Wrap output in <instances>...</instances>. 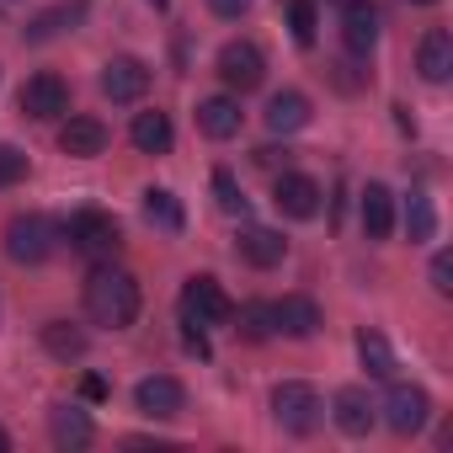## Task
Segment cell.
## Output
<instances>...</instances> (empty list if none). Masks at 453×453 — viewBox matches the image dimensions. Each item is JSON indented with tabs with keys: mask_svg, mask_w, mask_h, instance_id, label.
I'll return each instance as SVG.
<instances>
[{
	"mask_svg": "<svg viewBox=\"0 0 453 453\" xmlns=\"http://www.w3.org/2000/svg\"><path fill=\"white\" fill-rule=\"evenodd\" d=\"M86 310H91L96 326H112V331L134 326V320H139V283H134V273L102 262V267L86 278Z\"/></svg>",
	"mask_w": 453,
	"mask_h": 453,
	"instance_id": "cell-1",
	"label": "cell"
},
{
	"mask_svg": "<svg viewBox=\"0 0 453 453\" xmlns=\"http://www.w3.org/2000/svg\"><path fill=\"white\" fill-rule=\"evenodd\" d=\"M70 246L86 251V257H96V262H112L118 246H123V230H118V219H112V213H102V208H81V213L70 219Z\"/></svg>",
	"mask_w": 453,
	"mask_h": 453,
	"instance_id": "cell-2",
	"label": "cell"
},
{
	"mask_svg": "<svg viewBox=\"0 0 453 453\" xmlns=\"http://www.w3.org/2000/svg\"><path fill=\"white\" fill-rule=\"evenodd\" d=\"M273 416H278V426H283V432L310 437V432L320 426L326 405H320V395H315L310 384H278V389H273Z\"/></svg>",
	"mask_w": 453,
	"mask_h": 453,
	"instance_id": "cell-3",
	"label": "cell"
},
{
	"mask_svg": "<svg viewBox=\"0 0 453 453\" xmlns=\"http://www.w3.org/2000/svg\"><path fill=\"white\" fill-rule=\"evenodd\" d=\"M230 315H235V304L224 299V288L213 278H187V288H181V326L208 331V326H224Z\"/></svg>",
	"mask_w": 453,
	"mask_h": 453,
	"instance_id": "cell-4",
	"label": "cell"
},
{
	"mask_svg": "<svg viewBox=\"0 0 453 453\" xmlns=\"http://www.w3.org/2000/svg\"><path fill=\"white\" fill-rule=\"evenodd\" d=\"M6 251H12V262H22V267L49 262V251H54V224H49L43 213H17V219L6 224Z\"/></svg>",
	"mask_w": 453,
	"mask_h": 453,
	"instance_id": "cell-5",
	"label": "cell"
},
{
	"mask_svg": "<svg viewBox=\"0 0 453 453\" xmlns=\"http://www.w3.org/2000/svg\"><path fill=\"white\" fill-rule=\"evenodd\" d=\"M219 81L230 86V91H257L262 81H267V59H262V49L257 43H224L219 49Z\"/></svg>",
	"mask_w": 453,
	"mask_h": 453,
	"instance_id": "cell-6",
	"label": "cell"
},
{
	"mask_svg": "<svg viewBox=\"0 0 453 453\" xmlns=\"http://www.w3.org/2000/svg\"><path fill=\"white\" fill-rule=\"evenodd\" d=\"M17 102H22V112H27V118H38V123L70 118V86H65L59 75H49V70H43V75H33V81L22 86V96H17Z\"/></svg>",
	"mask_w": 453,
	"mask_h": 453,
	"instance_id": "cell-7",
	"label": "cell"
},
{
	"mask_svg": "<svg viewBox=\"0 0 453 453\" xmlns=\"http://www.w3.org/2000/svg\"><path fill=\"white\" fill-rule=\"evenodd\" d=\"M273 203H278V213H288V219H315V213H320V181L304 176V171H283V176L273 181Z\"/></svg>",
	"mask_w": 453,
	"mask_h": 453,
	"instance_id": "cell-8",
	"label": "cell"
},
{
	"mask_svg": "<svg viewBox=\"0 0 453 453\" xmlns=\"http://www.w3.org/2000/svg\"><path fill=\"white\" fill-rule=\"evenodd\" d=\"M134 405H139L144 416H155V421H171V416H181L187 389H181V379H171V373H150V379H139Z\"/></svg>",
	"mask_w": 453,
	"mask_h": 453,
	"instance_id": "cell-9",
	"label": "cell"
},
{
	"mask_svg": "<svg viewBox=\"0 0 453 453\" xmlns=\"http://www.w3.org/2000/svg\"><path fill=\"white\" fill-rule=\"evenodd\" d=\"M426 416H432L426 389H416V384H395V389H389V400H384V421H389V432L411 437V432L426 426Z\"/></svg>",
	"mask_w": 453,
	"mask_h": 453,
	"instance_id": "cell-10",
	"label": "cell"
},
{
	"mask_svg": "<svg viewBox=\"0 0 453 453\" xmlns=\"http://www.w3.org/2000/svg\"><path fill=\"white\" fill-rule=\"evenodd\" d=\"M150 91V70L139 59H107L102 70V96L107 102H139Z\"/></svg>",
	"mask_w": 453,
	"mask_h": 453,
	"instance_id": "cell-11",
	"label": "cell"
},
{
	"mask_svg": "<svg viewBox=\"0 0 453 453\" xmlns=\"http://www.w3.org/2000/svg\"><path fill=\"white\" fill-rule=\"evenodd\" d=\"M273 326H278V336L310 342V336L320 331V310H315V299H304V294H288V299H278V304H273Z\"/></svg>",
	"mask_w": 453,
	"mask_h": 453,
	"instance_id": "cell-12",
	"label": "cell"
},
{
	"mask_svg": "<svg viewBox=\"0 0 453 453\" xmlns=\"http://www.w3.org/2000/svg\"><path fill=\"white\" fill-rule=\"evenodd\" d=\"M59 150L75 155V160L102 155V150H107V123H102V118H70V123L59 128Z\"/></svg>",
	"mask_w": 453,
	"mask_h": 453,
	"instance_id": "cell-13",
	"label": "cell"
},
{
	"mask_svg": "<svg viewBox=\"0 0 453 453\" xmlns=\"http://www.w3.org/2000/svg\"><path fill=\"white\" fill-rule=\"evenodd\" d=\"M342 43L352 54H373V43H379V12L368 6V0H352V6L342 12Z\"/></svg>",
	"mask_w": 453,
	"mask_h": 453,
	"instance_id": "cell-14",
	"label": "cell"
},
{
	"mask_svg": "<svg viewBox=\"0 0 453 453\" xmlns=\"http://www.w3.org/2000/svg\"><path fill=\"white\" fill-rule=\"evenodd\" d=\"M197 128L208 134V139H235L241 134V102L235 96H208V102H197Z\"/></svg>",
	"mask_w": 453,
	"mask_h": 453,
	"instance_id": "cell-15",
	"label": "cell"
},
{
	"mask_svg": "<svg viewBox=\"0 0 453 453\" xmlns=\"http://www.w3.org/2000/svg\"><path fill=\"white\" fill-rule=\"evenodd\" d=\"M235 251L251 262V267H278L283 257H288V241L278 235V230H262V224H251V230H241V241H235Z\"/></svg>",
	"mask_w": 453,
	"mask_h": 453,
	"instance_id": "cell-16",
	"label": "cell"
},
{
	"mask_svg": "<svg viewBox=\"0 0 453 453\" xmlns=\"http://www.w3.org/2000/svg\"><path fill=\"white\" fill-rule=\"evenodd\" d=\"M363 230H368V241H384L395 230V192L384 181L363 187Z\"/></svg>",
	"mask_w": 453,
	"mask_h": 453,
	"instance_id": "cell-17",
	"label": "cell"
},
{
	"mask_svg": "<svg viewBox=\"0 0 453 453\" xmlns=\"http://www.w3.org/2000/svg\"><path fill=\"white\" fill-rule=\"evenodd\" d=\"M304 123H310V96L304 91H278L267 102V128L273 134H299Z\"/></svg>",
	"mask_w": 453,
	"mask_h": 453,
	"instance_id": "cell-18",
	"label": "cell"
},
{
	"mask_svg": "<svg viewBox=\"0 0 453 453\" xmlns=\"http://www.w3.org/2000/svg\"><path fill=\"white\" fill-rule=\"evenodd\" d=\"M128 139H134L139 155H165L176 134H171V118H165V112H139L134 128H128Z\"/></svg>",
	"mask_w": 453,
	"mask_h": 453,
	"instance_id": "cell-19",
	"label": "cell"
},
{
	"mask_svg": "<svg viewBox=\"0 0 453 453\" xmlns=\"http://www.w3.org/2000/svg\"><path fill=\"white\" fill-rule=\"evenodd\" d=\"M421 75H426L432 86H442V81L453 75V38H448L442 27H432V33L421 38Z\"/></svg>",
	"mask_w": 453,
	"mask_h": 453,
	"instance_id": "cell-20",
	"label": "cell"
},
{
	"mask_svg": "<svg viewBox=\"0 0 453 453\" xmlns=\"http://www.w3.org/2000/svg\"><path fill=\"white\" fill-rule=\"evenodd\" d=\"M49 426H54V442H59V448H86V442L96 437L91 416H86V411H75V405H54Z\"/></svg>",
	"mask_w": 453,
	"mask_h": 453,
	"instance_id": "cell-21",
	"label": "cell"
},
{
	"mask_svg": "<svg viewBox=\"0 0 453 453\" xmlns=\"http://www.w3.org/2000/svg\"><path fill=\"white\" fill-rule=\"evenodd\" d=\"M81 17H86V0H59L54 12H43V17L27 27V43H49V38H59V33H70Z\"/></svg>",
	"mask_w": 453,
	"mask_h": 453,
	"instance_id": "cell-22",
	"label": "cell"
},
{
	"mask_svg": "<svg viewBox=\"0 0 453 453\" xmlns=\"http://www.w3.org/2000/svg\"><path fill=\"white\" fill-rule=\"evenodd\" d=\"M336 426H342L347 437H363V432L373 426V405H368L363 389H342V395H336Z\"/></svg>",
	"mask_w": 453,
	"mask_h": 453,
	"instance_id": "cell-23",
	"label": "cell"
},
{
	"mask_svg": "<svg viewBox=\"0 0 453 453\" xmlns=\"http://www.w3.org/2000/svg\"><path fill=\"white\" fill-rule=\"evenodd\" d=\"M43 347L54 352V357H86V331L81 326H70V320H49L43 326Z\"/></svg>",
	"mask_w": 453,
	"mask_h": 453,
	"instance_id": "cell-24",
	"label": "cell"
},
{
	"mask_svg": "<svg viewBox=\"0 0 453 453\" xmlns=\"http://www.w3.org/2000/svg\"><path fill=\"white\" fill-rule=\"evenodd\" d=\"M230 320H241L235 331H241L246 342H273V336H278V326H273V304H262V299L241 304V315H230Z\"/></svg>",
	"mask_w": 453,
	"mask_h": 453,
	"instance_id": "cell-25",
	"label": "cell"
},
{
	"mask_svg": "<svg viewBox=\"0 0 453 453\" xmlns=\"http://www.w3.org/2000/svg\"><path fill=\"white\" fill-rule=\"evenodd\" d=\"M357 357H363V368H368L373 379H395V352H389V342H384L379 331H363V336H357Z\"/></svg>",
	"mask_w": 453,
	"mask_h": 453,
	"instance_id": "cell-26",
	"label": "cell"
},
{
	"mask_svg": "<svg viewBox=\"0 0 453 453\" xmlns=\"http://www.w3.org/2000/svg\"><path fill=\"white\" fill-rule=\"evenodd\" d=\"M144 219L160 224V230H181V203H176L165 187H150V192H144Z\"/></svg>",
	"mask_w": 453,
	"mask_h": 453,
	"instance_id": "cell-27",
	"label": "cell"
},
{
	"mask_svg": "<svg viewBox=\"0 0 453 453\" xmlns=\"http://www.w3.org/2000/svg\"><path fill=\"white\" fill-rule=\"evenodd\" d=\"M405 230H411V241H432L437 213H432V197L426 192H411V203H405Z\"/></svg>",
	"mask_w": 453,
	"mask_h": 453,
	"instance_id": "cell-28",
	"label": "cell"
},
{
	"mask_svg": "<svg viewBox=\"0 0 453 453\" xmlns=\"http://www.w3.org/2000/svg\"><path fill=\"white\" fill-rule=\"evenodd\" d=\"M288 27H294V43H299V49H310V43H315V27H320L315 0H288Z\"/></svg>",
	"mask_w": 453,
	"mask_h": 453,
	"instance_id": "cell-29",
	"label": "cell"
},
{
	"mask_svg": "<svg viewBox=\"0 0 453 453\" xmlns=\"http://www.w3.org/2000/svg\"><path fill=\"white\" fill-rule=\"evenodd\" d=\"M213 197H219L224 213H246V197H241V187H235L230 171H213Z\"/></svg>",
	"mask_w": 453,
	"mask_h": 453,
	"instance_id": "cell-30",
	"label": "cell"
},
{
	"mask_svg": "<svg viewBox=\"0 0 453 453\" xmlns=\"http://www.w3.org/2000/svg\"><path fill=\"white\" fill-rule=\"evenodd\" d=\"M27 176V155L17 144H0V187H17Z\"/></svg>",
	"mask_w": 453,
	"mask_h": 453,
	"instance_id": "cell-31",
	"label": "cell"
},
{
	"mask_svg": "<svg viewBox=\"0 0 453 453\" xmlns=\"http://www.w3.org/2000/svg\"><path fill=\"white\" fill-rule=\"evenodd\" d=\"M432 288H437L442 299L453 294V257H448V251H437V257H432Z\"/></svg>",
	"mask_w": 453,
	"mask_h": 453,
	"instance_id": "cell-32",
	"label": "cell"
},
{
	"mask_svg": "<svg viewBox=\"0 0 453 453\" xmlns=\"http://www.w3.org/2000/svg\"><path fill=\"white\" fill-rule=\"evenodd\" d=\"M208 12H213V17H246L251 0H208Z\"/></svg>",
	"mask_w": 453,
	"mask_h": 453,
	"instance_id": "cell-33",
	"label": "cell"
},
{
	"mask_svg": "<svg viewBox=\"0 0 453 453\" xmlns=\"http://www.w3.org/2000/svg\"><path fill=\"white\" fill-rule=\"evenodd\" d=\"M81 395H86V400H107V379L86 373V379H81Z\"/></svg>",
	"mask_w": 453,
	"mask_h": 453,
	"instance_id": "cell-34",
	"label": "cell"
},
{
	"mask_svg": "<svg viewBox=\"0 0 453 453\" xmlns=\"http://www.w3.org/2000/svg\"><path fill=\"white\" fill-rule=\"evenodd\" d=\"M6 448H12V437H6V426H0V453H6Z\"/></svg>",
	"mask_w": 453,
	"mask_h": 453,
	"instance_id": "cell-35",
	"label": "cell"
},
{
	"mask_svg": "<svg viewBox=\"0 0 453 453\" xmlns=\"http://www.w3.org/2000/svg\"><path fill=\"white\" fill-rule=\"evenodd\" d=\"M411 6H432V0H411Z\"/></svg>",
	"mask_w": 453,
	"mask_h": 453,
	"instance_id": "cell-36",
	"label": "cell"
},
{
	"mask_svg": "<svg viewBox=\"0 0 453 453\" xmlns=\"http://www.w3.org/2000/svg\"><path fill=\"white\" fill-rule=\"evenodd\" d=\"M150 6H155V12H160V6H165V0H150Z\"/></svg>",
	"mask_w": 453,
	"mask_h": 453,
	"instance_id": "cell-37",
	"label": "cell"
},
{
	"mask_svg": "<svg viewBox=\"0 0 453 453\" xmlns=\"http://www.w3.org/2000/svg\"><path fill=\"white\" fill-rule=\"evenodd\" d=\"M336 6H352V0H336Z\"/></svg>",
	"mask_w": 453,
	"mask_h": 453,
	"instance_id": "cell-38",
	"label": "cell"
}]
</instances>
